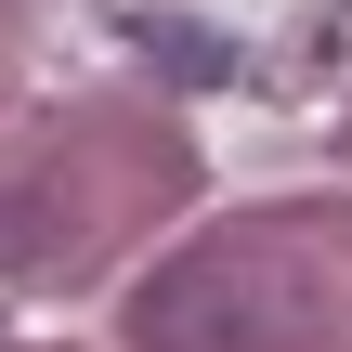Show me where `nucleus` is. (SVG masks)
Here are the masks:
<instances>
[{"mask_svg": "<svg viewBox=\"0 0 352 352\" xmlns=\"http://www.w3.org/2000/svg\"><path fill=\"white\" fill-rule=\"evenodd\" d=\"M340 327L352 314L314 300L300 248H274V235H222V248L144 274V300H131V340L144 352H314Z\"/></svg>", "mask_w": 352, "mask_h": 352, "instance_id": "obj_1", "label": "nucleus"}]
</instances>
